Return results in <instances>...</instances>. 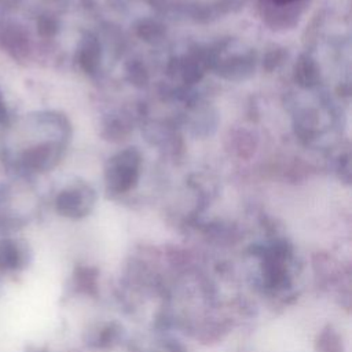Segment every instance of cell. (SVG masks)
Listing matches in <instances>:
<instances>
[{
	"label": "cell",
	"mask_w": 352,
	"mask_h": 352,
	"mask_svg": "<svg viewBox=\"0 0 352 352\" xmlns=\"http://www.w3.org/2000/svg\"><path fill=\"white\" fill-rule=\"evenodd\" d=\"M274 1H276V3H292V1H296V0H274Z\"/></svg>",
	"instance_id": "1"
}]
</instances>
